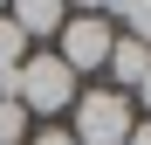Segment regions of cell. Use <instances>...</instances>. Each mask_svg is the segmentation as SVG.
<instances>
[{"label": "cell", "mask_w": 151, "mask_h": 145, "mask_svg": "<svg viewBox=\"0 0 151 145\" xmlns=\"http://www.w3.org/2000/svg\"><path fill=\"white\" fill-rule=\"evenodd\" d=\"M131 125H137V104L124 90H110V83L76 90V104H69V138L76 145H124Z\"/></svg>", "instance_id": "cell-1"}, {"label": "cell", "mask_w": 151, "mask_h": 145, "mask_svg": "<svg viewBox=\"0 0 151 145\" xmlns=\"http://www.w3.org/2000/svg\"><path fill=\"white\" fill-rule=\"evenodd\" d=\"M110 48H117V21H110V7H69L62 35H55V55H62V69H69L76 83L96 76V69L110 62Z\"/></svg>", "instance_id": "cell-2"}, {"label": "cell", "mask_w": 151, "mask_h": 145, "mask_svg": "<svg viewBox=\"0 0 151 145\" xmlns=\"http://www.w3.org/2000/svg\"><path fill=\"white\" fill-rule=\"evenodd\" d=\"M76 90H83V83L62 69L55 48H28V62L14 69V104L28 111V117H62L76 104Z\"/></svg>", "instance_id": "cell-3"}, {"label": "cell", "mask_w": 151, "mask_h": 145, "mask_svg": "<svg viewBox=\"0 0 151 145\" xmlns=\"http://www.w3.org/2000/svg\"><path fill=\"white\" fill-rule=\"evenodd\" d=\"M110 90H124V97H131L137 83H144V69H151V48L144 42H131V35H117V48H110Z\"/></svg>", "instance_id": "cell-4"}, {"label": "cell", "mask_w": 151, "mask_h": 145, "mask_svg": "<svg viewBox=\"0 0 151 145\" xmlns=\"http://www.w3.org/2000/svg\"><path fill=\"white\" fill-rule=\"evenodd\" d=\"M7 21L21 28V42H41V35H62L69 7H55V0H21V7H7Z\"/></svg>", "instance_id": "cell-5"}, {"label": "cell", "mask_w": 151, "mask_h": 145, "mask_svg": "<svg viewBox=\"0 0 151 145\" xmlns=\"http://www.w3.org/2000/svg\"><path fill=\"white\" fill-rule=\"evenodd\" d=\"M110 21H117V35H131V42H144V48H151V0H131V7H110Z\"/></svg>", "instance_id": "cell-6"}, {"label": "cell", "mask_w": 151, "mask_h": 145, "mask_svg": "<svg viewBox=\"0 0 151 145\" xmlns=\"http://www.w3.org/2000/svg\"><path fill=\"white\" fill-rule=\"evenodd\" d=\"M21 62H28V42H21V28L0 14V76H7V69H21Z\"/></svg>", "instance_id": "cell-7"}, {"label": "cell", "mask_w": 151, "mask_h": 145, "mask_svg": "<svg viewBox=\"0 0 151 145\" xmlns=\"http://www.w3.org/2000/svg\"><path fill=\"white\" fill-rule=\"evenodd\" d=\"M0 145H28V111L21 104H0Z\"/></svg>", "instance_id": "cell-8"}, {"label": "cell", "mask_w": 151, "mask_h": 145, "mask_svg": "<svg viewBox=\"0 0 151 145\" xmlns=\"http://www.w3.org/2000/svg\"><path fill=\"white\" fill-rule=\"evenodd\" d=\"M28 145H76V138H69V131H62V125H48V131H35V138H28Z\"/></svg>", "instance_id": "cell-9"}, {"label": "cell", "mask_w": 151, "mask_h": 145, "mask_svg": "<svg viewBox=\"0 0 151 145\" xmlns=\"http://www.w3.org/2000/svg\"><path fill=\"white\" fill-rule=\"evenodd\" d=\"M137 104H144V125H151V69H144V83H137Z\"/></svg>", "instance_id": "cell-10"}, {"label": "cell", "mask_w": 151, "mask_h": 145, "mask_svg": "<svg viewBox=\"0 0 151 145\" xmlns=\"http://www.w3.org/2000/svg\"><path fill=\"white\" fill-rule=\"evenodd\" d=\"M124 145H151V125H144V117L131 125V138H124Z\"/></svg>", "instance_id": "cell-11"}]
</instances>
